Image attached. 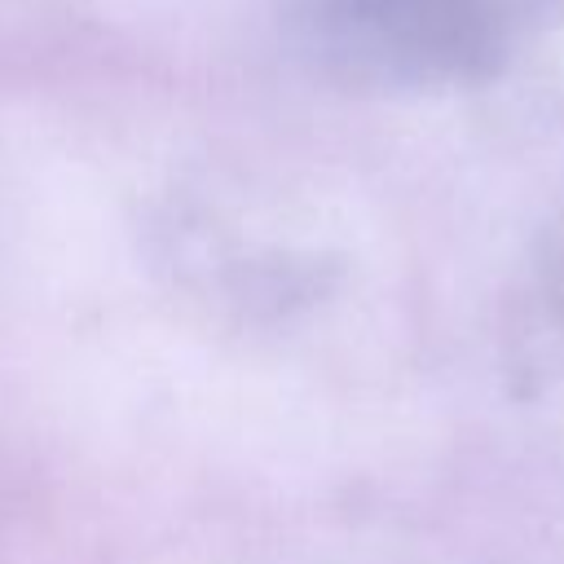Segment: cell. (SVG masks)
Returning a JSON list of instances; mask_svg holds the SVG:
<instances>
[{
  "instance_id": "6da1fadb",
  "label": "cell",
  "mask_w": 564,
  "mask_h": 564,
  "mask_svg": "<svg viewBox=\"0 0 564 564\" xmlns=\"http://www.w3.org/2000/svg\"><path fill=\"white\" fill-rule=\"evenodd\" d=\"M564 0H286L282 31L308 75L366 97L498 79Z\"/></svg>"
},
{
  "instance_id": "7a4b0ae2",
  "label": "cell",
  "mask_w": 564,
  "mask_h": 564,
  "mask_svg": "<svg viewBox=\"0 0 564 564\" xmlns=\"http://www.w3.org/2000/svg\"><path fill=\"white\" fill-rule=\"evenodd\" d=\"M542 291H546V313L560 330V344H564V242L551 251L546 260V273H542Z\"/></svg>"
}]
</instances>
